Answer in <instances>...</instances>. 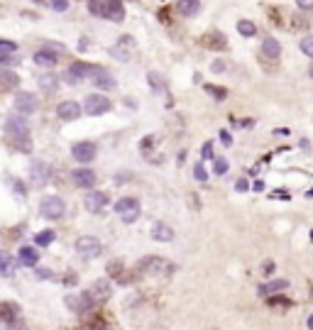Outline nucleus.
I'll use <instances>...</instances> for the list:
<instances>
[{"instance_id":"nucleus-1","label":"nucleus","mask_w":313,"mask_h":330,"mask_svg":"<svg viewBox=\"0 0 313 330\" xmlns=\"http://www.w3.org/2000/svg\"><path fill=\"white\" fill-rule=\"evenodd\" d=\"M88 10L103 20H110V22H122L125 20V8L120 0H91Z\"/></svg>"},{"instance_id":"nucleus-2","label":"nucleus","mask_w":313,"mask_h":330,"mask_svg":"<svg viewBox=\"0 0 313 330\" xmlns=\"http://www.w3.org/2000/svg\"><path fill=\"white\" fill-rule=\"evenodd\" d=\"M64 211H66V203H64L59 196H47V198H42V203H39V215H42V218H49V220L61 218Z\"/></svg>"},{"instance_id":"nucleus-3","label":"nucleus","mask_w":313,"mask_h":330,"mask_svg":"<svg viewBox=\"0 0 313 330\" xmlns=\"http://www.w3.org/2000/svg\"><path fill=\"white\" fill-rule=\"evenodd\" d=\"M115 213L122 218V223H135L139 218V203H137V198H130V196L120 198L115 203Z\"/></svg>"},{"instance_id":"nucleus-4","label":"nucleus","mask_w":313,"mask_h":330,"mask_svg":"<svg viewBox=\"0 0 313 330\" xmlns=\"http://www.w3.org/2000/svg\"><path fill=\"white\" fill-rule=\"evenodd\" d=\"M88 74H91V76H96V74H100V69H96V66H88V64H83V61H81V64H74V66L66 71L64 81H66L69 86H78V83H81V81H83Z\"/></svg>"},{"instance_id":"nucleus-5","label":"nucleus","mask_w":313,"mask_h":330,"mask_svg":"<svg viewBox=\"0 0 313 330\" xmlns=\"http://www.w3.org/2000/svg\"><path fill=\"white\" fill-rule=\"evenodd\" d=\"M37 105H39V100H37V96L30 93V91H20V93L15 96V110H18L20 115H32V113L37 110Z\"/></svg>"},{"instance_id":"nucleus-6","label":"nucleus","mask_w":313,"mask_h":330,"mask_svg":"<svg viewBox=\"0 0 313 330\" xmlns=\"http://www.w3.org/2000/svg\"><path fill=\"white\" fill-rule=\"evenodd\" d=\"M83 110H86L88 115H93V117H96V115H103V113L110 110V100H108L105 96H100V93H93V96L86 98Z\"/></svg>"},{"instance_id":"nucleus-7","label":"nucleus","mask_w":313,"mask_h":330,"mask_svg":"<svg viewBox=\"0 0 313 330\" xmlns=\"http://www.w3.org/2000/svg\"><path fill=\"white\" fill-rule=\"evenodd\" d=\"M93 296H91V291H86V293H69L66 296V306L74 311V313H86L91 306H93Z\"/></svg>"},{"instance_id":"nucleus-8","label":"nucleus","mask_w":313,"mask_h":330,"mask_svg":"<svg viewBox=\"0 0 313 330\" xmlns=\"http://www.w3.org/2000/svg\"><path fill=\"white\" fill-rule=\"evenodd\" d=\"M76 252L81 254V257H98L100 252H103V245L96 240V237H78L76 240Z\"/></svg>"},{"instance_id":"nucleus-9","label":"nucleus","mask_w":313,"mask_h":330,"mask_svg":"<svg viewBox=\"0 0 313 330\" xmlns=\"http://www.w3.org/2000/svg\"><path fill=\"white\" fill-rule=\"evenodd\" d=\"M5 132H8V137L22 139V137H27V135H30V125H27V120H25V117H8V122H5Z\"/></svg>"},{"instance_id":"nucleus-10","label":"nucleus","mask_w":313,"mask_h":330,"mask_svg":"<svg viewBox=\"0 0 313 330\" xmlns=\"http://www.w3.org/2000/svg\"><path fill=\"white\" fill-rule=\"evenodd\" d=\"M96 144L93 142H76L74 147H71V154H74V159L76 161H83V164H88V161H93L96 159Z\"/></svg>"},{"instance_id":"nucleus-11","label":"nucleus","mask_w":313,"mask_h":330,"mask_svg":"<svg viewBox=\"0 0 313 330\" xmlns=\"http://www.w3.org/2000/svg\"><path fill=\"white\" fill-rule=\"evenodd\" d=\"M57 115H59L61 120H66V122L78 120V117H81V105H78L76 100H64V103L57 105Z\"/></svg>"},{"instance_id":"nucleus-12","label":"nucleus","mask_w":313,"mask_h":330,"mask_svg":"<svg viewBox=\"0 0 313 330\" xmlns=\"http://www.w3.org/2000/svg\"><path fill=\"white\" fill-rule=\"evenodd\" d=\"M132 49H135L132 37H120V42L110 49V54H113V57H117L120 61H127V59H130V54H132Z\"/></svg>"},{"instance_id":"nucleus-13","label":"nucleus","mask_w":313,"mask_h":330,"mask_svg":"<svg viewBox=\"0 0 313 330\" xmlns=\"http://www.w3.org/2000/svg\"><path fill=\"white\" fill-rule=\"evenodd\" d=\"M86 211H91V213H100L105 206H108V196L105 194H100V191H91L88 196H86Z\"/></svg>"},{"instance_id":"nucleus-14","label":"nucleus","mask_w":313,"mask_h":330,"mask_svg":"<svg viewBox=\"0 0 313 330\" xmlns=\"http://www.w3.org/2000/svg\"><path fill=\"white\" fill-rule=\"evenodd\" d=\"M30 176H32V184L35 186H44L47 179H49V167L44 161H35L32 169H30Z\"/></svg>"},{"instance_id":"nucleus-15","label":"nucleus","mask_w":313,"mask_h":330,"mask_svg":"<svg viewBox=\"0 0 313 330\" xmlns=\"http://www.w3.org/2000/svg\"><path fill=\"white\" fill-rule=\"evenodd\" d=\"M139 269H142L144 274H159V272H164V269H172V267H169L164 259H159V257H149V259H142Z\"/></svg>"},{"instance_id":"nucleus-16","label":"nucleus","mask_w":313,"mask_h":330,"mask_svg":"<svg viewBox=\"0 0 313 330\" xmlns=\"http://www.w3.org/2000/svg\"><path fill=\"white\" fill-rule=\"evenodd\" d=\"M71 176H74V184H76L78 189H91V186L96 184V174H93L91 169H76Z\"/></svg>"},{"instance_id":"nucleus-17","label":"nucleus","mask_w":313,"mask_h":330,"mask_svg":"<svg viewBox=\"0 0 313 330\" xmlns=\"http://www.w3.org/2000/svg\"><path fill=\"white\" fill-rule=\"evenodd\" d=\"M15 262H18L20 267H35V264L39 262V254H37L35 247H20V254H18Z\"/></svg>"},{"instance_id":"nucleus-18","label":"nucleus","mask_w":313,"mask_h":330,"mask_svg":"<svg viewBox=\"0 0 313 330\" xmlns=\"http://www.w3.org/2000/svg\"><path fill=\"white\" fill-rule=\"evenodd\" d=\"M176 10H179V15L191 18V15H196V13L201 10V0H179V3H176Z\"/></svg>"},{"instance_id":"nucleus-19","label":"nucleus","mask_w":313,"mask_h":330,"mask_svg":"<svg viewBox=\"0 0 313 330\" xmlns=\"http://www.w3.org/2000/svg\"><path fill=\"white\" fill-rule=\"evenodd\" d=\"M15 269H18L15 257H13V254H8V252H0V274H3V276H13V274H15Z\"/></svg>"},{"instance_id":"nucleus-20","label":"nucleus","mask_w":313,"mask_h":330,"mask_svg":"<svg viewBox=\"0 0 313 330\" xmlns=\"http://www.w3.org/2000/svg\"><path fill=\"white\" fill-rule=\"evenodd\" d=\"M152 237H154V240H159V242H169V240L174 237V230H172L167 223H154V228H152Z\"/></svg>"},{"instance_id":"nucleus-21","label":"nucleus","mask_w":313,"mask_h":330,"mask_svg":"<svg viewBox=\"0 0 313 330\" xmlns=\"http://www.w3.org/2000/svg\"><path fill=\"white\" fill-rule=\"evenodd\" d=\"M57 61H59V57H57L54 52H49V49H42V52L35 54V64H37V66H47V69H49V66H54Z\"/></svg>"},{"instance_id":"nucleus-22","label":"nucleus","mask_w":313,"mask_h":330,"mask_svg":"<svg viewBox=\"0 0 313 330\" xmlns=\"http://www.w3.org/2000/svg\"><path fill=\"white\" fill-rule=\"evenodd\" d=\"M262 52H264V57H269V59H276V57L281 54V44H279L274 37H267V39L262 42Z\"/></svg>"},{"instance_id":"nucleus-23","label":"nucleus","mask_w":313,"mask_h":330,"mask_svg":"<svg viewBox=\"0 0 313 330\" xmlns=\"http://www.w3.org/2000/svg\"><path fill=\"white\" fill-rule=\"evenodd\" d=\"M286 286H289L286 279L269 281V284H262V286H259V293H262V296H269V293H276V291H281V289H286Z\"/></svg>"},{"instance_id":"nucleus-24","label":"nucleus","mask_w":313,"mask_h":330,"mask_svg":"<svg viewBox=\"0 0 313 330\" xmlns=\"http://www.w3.org/2000/svg\"><path fill=\"white\" fill-rule=\"evenodd\" d=\"M108 293H110V284H108L105 279L96 281L93 289H91V296H93V298H108Z\"/></svg>"},{"instance_id":"nucleus-25","label":"nucleus","mask_w":313,"mask_h":330,"mask_svg":"<svg viewBox=\"0 0 313 330\" xmlns=\"http://www.w3.org/2000/svg\"><path fill=\"white\" fill-rule=\"evenodd\" d=\"M54 237H57V235H54V230H42V233H37V235H35V242H37L39 247H49V245L54 242Z\"/></svg>"},{"instance_id":"nucleus-26","label":"nucleus","mask_w":313,"mask_h":330,"mask_svg":"<svg viewBox=\"0 0 313 330\" xmlns=\"http://www.w3.org/2000/svg\"><path fill=\"white\" fill-rule=\"evenodd\" d=\"M237 32H240L242 37H254V35H257V27H254V22H250V20H240V22H237Z\"/></svg>"},{"instance_id":"nucleus-27","label":"nucleus","mask_w":313,"mask_h":330,"mask_svg":"<svg viewBox=\"0 0 313 330\" xmlns=\"http://www.w3.org/2000/svg\"><path fill=\"white\" fill-rule=\"evenodd\" d=\"M57 83H59V78H57L54 74H44V76H39V88H44V91H54V88H57Z\"/></svg>"},{"instance_id":"nucleus-28","label":"nucleus","mask_w":313,"mask_h":330,"mask_svg":"<svg viewBox=\"0 0 313 330\" xmlns=\"http://www.w3.org/2000/svg\"><path fill=\"white\" fill-rule=\"evenodd\" d=\"M93 83H96L98 88H115V81H113L108 74H103V71H100V74H96Z\"/></svg>"},{"instance_id":"nucleus-29","label":"nucleus","mask_w":313,"mask_h":330,"mask_svg":"<svg viewBox=\"0 0 313 330\" xmlns=\"http://www.w3.org/2000/svg\"><path fill=\"white\" fill-rule=\"evenodd\" d=\"M0 81H3V86H8V88H15L20 83L18 74H13V71H0Z\"/></svg>"},{"instance_id":"nucleus-30","label":"nucleus","mask_w":313,"mask_h":330,"mask_svg":"<svg viewBox=\"0 0 313 330\" xmlns=\"http://www.w3.org/2000/svg\"><path fill=\"white\" fill-rule=\"evenodd\" d=\"M213 172L220 176V174H225L228 172V159H223V156H213Z\"/></svg>"},{"instance_id":"nucleus-31","label":"nucleus","mask_w":313,"mask_h":330,"mask_svg":"<svg viewBox=\"0 0 313 330\" xmlns=\"http://www.w3.org/2000/svg\"><path fill=\"white\" fill-rule=\"evenodd\" d=\"M15 52H18V44H15V42L0 39V54H15Z\"/></svg>"},{"instance_id":"nucleus-32","label":"nucleus","mask_w":313,"mask_h":330,"mask_svg":"<svg viewBox=\"0 0 313 330\" xmlns=\"http://www.w3.org/2000/svg\"><path fill=\"white\" fill-rule=\"evenodd\" d=\"M206 93L215 96V100H225V96H228V91L225 88H218V86H206Z\"/></svg>"},{"instance_id":"nucleus-33","label":"nucleus","mask_w":313,"mask_h":330,"mask_svg":"<svg viewBox=\"0 0 313 330\" xmlns=\"http://www.w3.org/2000/svg\"><path fill=\"white\" fill-rule=\"evenodd\" d=\"M301 52H303L306 57H313V39H311V37H303V39H301Z\"/></svg>"},{"instance_id":"nucleus-34","label":"nucleus","mask_w":313,"mask_h":330,"mask_svg":"<svg viewBox=\"0 0 313 330\" xmlns=\"http://www.w3.org/2000/svg\"><path fill=\"white\" fill-rule=\"evenodd\" d=\"M52 10H57V13H64V10H69V0H52Z\"/></svg>"},{"instance_id":"nucleus-35","label":"nucleus","mask_w":313,"mask_h":330,"mask_svg":"<svg viewBox=\"0 0 313 330\" xmlns=\"http://www.w3.org/2000/svg\"><path fill=\"white\" fill-rule=\"evenodd\" d=\"M194 176H196L198 181H206V179H208V174H206V169H203V164H196V169H194Z\"/></svg>"},{"instance_id":"nucleus-36","label":"nucleus","mask_w":313,"mask_h":330,"mask_svg":"<svg viewBox=\"0 0 313 330\" xmlns=\"http://www.w3.org/2000/svg\"><path fill=\"white\" fill-rule=\"evenodd\" d=\"M220 142H223L225 147H230V144H233V137H230V132H228V130H220Z\"/></svg>"},{"instance_id":"nucleus-37","label":"nucleus","mask_w":313,"mask_h":330,"mask_svg":"<svg viewBox=\"0 0 313 330\" xmlns=\"http://www.w3.org/2000/svg\"><path fill=\"white\" fill-rule=\"evenodd\" d=\"M203 159H213V144L211 142L203 144Z\"/></svg>"},{"instance_id":"nucleus-38","label":"nucleus","mask_w":313,"mask_h":330,"mask_svg":"<svg viewBox=\"0 0 313 330\" xmlns=\"http://www.w3.org/2000/svg\"><path fill=\"white\" fill-rule=\"evenodd\" d=\"M269 306H272V308H274V306H276V308H289L291 303H289V301H279V298H272V301H269Z\"/></svg>"},{"instance_id":"nucleus-39","label":"nucleus","mask_w":313,"mask_h":330,"mask_svg":"<svg viewBox=\"0 0 313 330\" xmlns=\"http://www.w3.org/2000/svg\"><path fill=\"white\" fill-rule=\"evenodd\" d=\"M15 54H0V64H15Z\"/></svg>"},{"instance_id":"nucleus-40","label":"nucleus","mask_w":313,"mask_h":330,"mask_svg":"<svg viewBox=\"0 0 313 330\" xmlns=\"http://www.w3.org/2000/svg\"><path fill=\"white\" fill-rule=\"evenodd\" d=\"M296 5L301 10H308V8H313V0H296Z\"/></svg>"},{"instance_id":"nucleus-41","label":"nucleus","mask_w":313,"mask_h":330,"mask_svg":"<svg viewBox=\"0 0 313 330\" xmlns=\"http://www.w3.org/2000/svg\"><path fill=\"white\" fill-rule=\"evenodd\" d=\"M49 269H37V279H49Z\"/></svg>"},{"instance_id":"nucleus-42","label":"nucleus","mask_w":313,"mask_h":330,"mask_svg":"<svg viewBox=\"0 0 313 330\" xmlns=\"http://www.w3.org/2000/svg\"><path fill=\"white\" fill-rule=\"evenodd\" d=\"M235 189H237V191H247V181H245V179H240V181L235 184Z\"/></svg>"},{"instance_id":"nucleus-43","label":"nucleus","mask_w":313,"mask_h":330,"mask_svg":"<svg viewBox=\"0 0 313 330\" xmlns=\"http://www.w3.org/2000/svg\"><path fill=\"white\" fill-rule=\"evenodd\" d=\"M15 191H18L20 196H25V186H22V184H15Z\"/></svg>"},{"instance_id":"nucleus-44","label":"nucleus","mask_w":313,"mask_h":330,"mask_svg":"<svg viewBox=\"0 0 313 330\" xmlns=\"http://www.w3.org/2000/svg\"><path fill=\"white\" fill-rule=\"evenodd\" d=\"M272 196H276V198H289V196H286V191H276V194H272Z\"/></svg>"}]
</instances>
